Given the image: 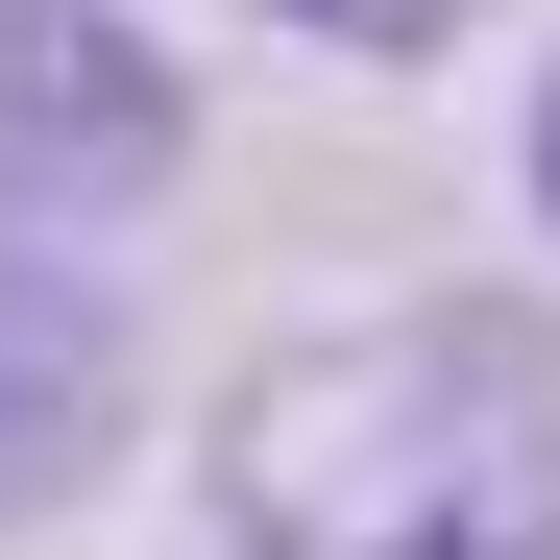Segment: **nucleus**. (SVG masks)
<instances>
[{
	"mask_svg": "<svg viewBox=\"0 0 560 560\" xmlns=\"http://www.w3.org/2000/svg\"><path fill=\"white\" fill-rule=\"evenodd\" d=\"M268 25H317V49H463L488 0H268Z\"/></svg>",
	"mask_w": 560,
	"mask_h": 560,
	"instance_id": "nucleus-4",
	"label": "nucleus"
},
{
	"mask_svg": "<svg viewBox=\"0 0 560 560\" xmlns=\"http://www.w3.org/2000/svg\"><path fill=\"white\" fill-rule=\"evenodd\" d=\"M536 220H560V73H536Z\"/></svg>",
	"mask_w": 560,
	"mask_h": 560,
	"instance_id": "nucleus-5",
	"label": "nucleus"
},
{
	"mask_svg": "<svg viewBox=\"0 0 560 560\" xmlns=\"http://www.w3.org/2000/svg\"><path fill=\"white\" fill-rule=\"evenodd\" d=\"M122 415H147V365H122V293L73 244H25L0 220V536H49L73 488L122 463Z\"/></svg>",
	"mask_w": 560,
	"mask_h": 560,
	"instance_id": "nucleus-3",
	"label": "nucleus"
},
{
	"mask_svg": "<svg viewBox=\"0 0 560 560\" xmlns=\"http://www.w3.org/2000/svg\"><path fill=\"white\" fill-rule=\"evenodd\" d=\"M220 560H560V365L512 317H317L196 415Z\"/></svg>",
	"mask_w": 560,
	"mask_h": 560,
	"instance_id": "nucleus-1",
	"label": "nucleus"
},
{
	"mask_svg": "<svg viewBox=\"0 0 560 560\" xmlns=\"http://www.w3.org/2000/svg\"><path fill=\"white\" fill-rule=\"evenodd\" d=\"M196 171V73H171L122 0H0V220L25 244H98Z\"/></svg>",
	"mask_w": 560,
	"mask_h": 560,
	"instance_id": "nucleus-2",
	"label": "nucleus"
}]
</instances>
